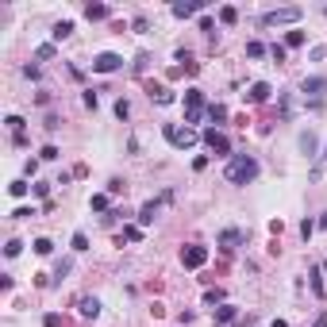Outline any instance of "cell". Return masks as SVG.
<instances>
[{
  "label": "cell",
  "mask_w": 327,
  "mask_h": 327,
  "mask_svg": "<svg viewBox=\"0 0 327 327\" xmlns=\"http://www.w3.org/2000/svg\"><path fill=\"white\" fill-rule=\"evenodd\" d=\"M204 262H208V247H200V242L181 247V266H185V269H200Z\"/></svg>",
  "instance_id": "obj_3"
},
{
  "label": "cell",
  "mask_w": 327,
  "mask_h": 327,
  "mask_svg": "<svg viewBox=\"0 0 327 327\" xmlns=\"http://www.w3.org/2000/svg\"><path fill=\"white\" fill-rule=\"evenodd\" d=\"M208 120H212V123H224L227 120V108H224V104H208Z\"/></svg>",
  "instance_id": "obj_21"
},
{
  "label": "cell",
  "mask_w": 327,
  "mask_h": 327,
  "mask_svg": "<svg viewBox=\"0 0 327 327\" xmlns=\"http://www.w3.org/2000/svg\"><path fill=\"white\" fill-rule=\"evenodd\" d=\"M35 215V208H16V212H12V220H31Z\"/></svg>",
  "instance_id": "obj_37"
},
{
  "label": "cell",
  "mask_w": 327,
  "mask_h": 327,
  "mask_svg": "<svg viewBox=\"0 0 327 327\" xmlns=\"http://www.w3.org/2000/svg\"><path fill=\"white\" fill-rule=\"evenodd\" d=\"M19 250H23V242H19V239H8V247H4V254H8V258H16Z\"/></svg>",
  "instance_id": "obj_32"
},
{
  "label": "cell",
  "mask_w": 327,
  "mask_h": 327,
  "mask_svg": "<svg viewBox=\"0 0 327 327\" xmlns=\"http://www.w3.org/2000/svg\"><path fill=\"white\" fill-rule=\"evenodd\" d=\"M158 220V200H147V204L139 208V227H150Z\"/></svg>",
  "instance_id": "obj_10"
},
{
  "label": "cell",
  "mask_w": 327,
  "mask_h": 327,
  "mask_svg": "<svg viewBox=\"0 0 327 327\" xmlns=\"http://www.w3.org/2000/svg\"><path fill=\"white\" fill-rule=\"evenodd\" d=\"M116 116H120V120H127V116H131V104H127V100H116Z\"/></svg>",
  "instance_id": "obj_35"
},
{
  "label": "cell",
  "mask_w": 327,
  "mask_h": 327,
  "mask_svg": "<svg viewBox=\"0 0 327 327\" xmlns=\"http://www.w3.org/2000/svg\"><path fill=\"white\" fill-rule=\"evenodd\" d=\"M123 239H127V242H139V239H143V227L127 224V227H123Z\"/></svg>",
  "instance_id": "obj_26"
},
{
  "label": "cell",
  "mask_w": 327,
  "mask_h": 327,
  "mask_svg": "<svg viewBox=\"0 0 327 327\" xmlns=\"http://www.w3.org/2000/svg\"><path fill=\"white\" fill-rule=\"evenodd\" d=\"M69 269H73V262H69V258H62V262H58V269H54V277H66Z\"/></svg>",
  "instance_id": "obj_36"
},
{
  "label": "cell",
  "mask_w": 327,
  "mask_h": 327,
  "mask_svg": "<svg viewBox=\"0 0 327 327\" xmlns=\"http://www.w3.org/2000/svg\"><path fill=\"white\" fill-rule=\"evenodd\" d=\"M323 162H327V150H323Z\"/></svg>",
  "instance_id": "obj_43"
},
{
  "label": "cell",
  "mask_w": 327,
  "mask_h": 327,
  "mask_svg": "<svg viewBox=\"0 0 327 327\" xmlns=\"http://www.w3.org/2000/svg\"><path fill=\"white\" fill-rule=\"evenodd\" d=\"M185 108H208L204 93H200V89H189V93H185Z\"/></svg>",
  "instance_id": "obj_18"
},
{
  "label": "cell",
  "mask_w": 327,
  "mask_h": 327,
  "mask_svg": "<svg viewBox=\"0 0 327 327\" xmlns=\"http://www.w3.org/2000/svg\"><path fill=\"white\" fill-rule=\"evenodd\" d=\"M242 242V231H235V227H224V231H220V247L224 250H235Z\"/></svg>",
  "instance_id": "obj_12"
},
{
  "label": "cell",
  "mask_w": 327,
  "mask_h": 327,
  "mask_svg": "<svg viewBox=\"0 0 327 327\" xmlns=\"http://www.w3.org/2000/svg\"><path fill=\"white\" fill-rule=\"evenodd\" d=\"M220 23H224V27L239 23V8H231V4H224V8H220Z\"/></svg>",
  "instance_id": "obj_19"
},
{
  "label": "cell",
  "mask_w": 327,
  "mask_h": 327,
  "mask_svg": "<svg viewBox=\"0 0 327 327\" xmlns=\"http://www.w3.org/2000/svg\"><path fill=\"white\" fill-rule=\"evenodd\" d=\"M301 93H308L312 100L319 104V96L327 93V77H304V85H301Z\"/></svg>",
  "instance_id": "obj_7"
},
{
  "label": "cell",
  "mask_w": 327,
  "mask_h": 327,
  "mask_svg": "<svg viewBox=\"0 0 327 327\" xmlns=\"http://www.w3.org/2000/svg\"><path fill=\"white\" fill-rule=\"evenodd\" d=\"M296 19H301V8H274V12L262 16V23L266 27H285V23H296Z\"/></svg>",
  "instance_id": "obj_5"
},
{
  "label": "cell",
  "mask_w": 327,
  "mask_h": 327,
  "mask_svg": "<svg viewBox=\"0 0 327 327\" xmlns=\"http://www.w3.org/2000/svg\"><path fill=\"white\" fill-rule=\"evenodd\" d=\"M262 54H266L262 43H247V58H262Z\"/></svg>",
  "instance_id": "obj_31"
},
{
  "label": "cell",
  "mask_w": 327,
  "mask_h": 327,
  "mask_svg": "<svg viewBox=\"0 0 327 327\" xmlns=\"http://www.w3.org/2000/svg\"><path fill=\"white\" fill-rule=\"evenodd\" d=\"M8 193H12V197H27V181H12Z\"/></svg>",
  "instance_id": "obj_30"
},
{
  "label": "cell",
  "mask_w": 327,
  "mask_h": 327,
  "mask_svg": "<svg viewBox=\"0 0 327 327\" xmlns=\"http://www.w3.org/2000/svg\"><path fill=\"white\" fill-rule=\"evenodd\" d=\"M116 193H123V181H120V177L108 181V197H116Z\"/></svg>",
  "instance_id": "obj_38"
},
{
  "label": "cell",
  "mask_w": 327,
  "mask_h": 327,
  "mask_svg": "<svg viewBox=\"0 0 327 327\" xmlns=\"http://www.w3.org/2000/svg\"><path fill=\"white\" fill-rule=\"evenodd\" d=\"M39 158H46V162H54V158H58V147H43V154Z\"/></svg>",
  "instance_id": "obj_40"
},
{
  "label": "cell",
  "mask_w": 327,
  "mask_h": 327,
  "mask_svg": "<svg viewBox=\"0 0 327 327\" xmlns=\"http://www.w3.org/2000/svg\"><path fill=\"white\" fill-rule=\"evenodd\" d=\"M312 231H316V224H312V220H304V224H301V235H304V239H312Z\"/></svg>",
  "instance_id": "obj_39"
},
{
  "label": "cell",
  "mask_w": 327,
  "mask_h": 327,
  "mask_svg": "<svg viewBox=\"0 0 327 327\" xmlns=\"http://www.w3.org/2000/svg\"><path fill=\"white\" fill-rule=\"evenodd\" d=\"M200 139H204V147L212 150V154H231V139H227L224 131L208 127V131H204V135H200Z\"/></svg>",
  "instance_id": "obj_4"
},
{
  "label": "cell",
  "mask_w": 327,
  "mask_h": 327,
  "mask_svg": "<svg viewBox=\"0 0 327 327\" xmlns=\"http://www.w3.org/2000/svg\"><path fill=\"white\" fill-rule=\"evenodd\" d=\"M50 35H54V43H62V39H69V35H73V19H58Z\"/></svg>",
  "instance_id": "obj_13"
},
{
  "label": "cell",
  "mask_w": 327,
  "mask_h": 327,
  "mask_svg": "<svg viewBox=\"0 0 327 327\" xmlns=\"http://www.w3.org/2000/svg\"><path fill=\"white\" fill-rule=\"evenodd\" d=\"M269 93H274V89H269L266 81H254V85L247 89V100H250V104H266V100H269Z\"/></svg>",
  "instance_id": "obj_9"
},
{
  "label": "cell",
  "mask_w": 327,
  "mask_h": 327,
  "mask_svg": "<svg viewBox=\"0 0 327 327\" xmlns=\"http://www.w3.org/2000/svg\"><path fill=\"white\" fill-rule=\"evenodd\" d=\"M116 69H123V58H120V54L104 50V54H96V58H93V73H116Z\"/></svg>",
  "instance_id": "obj_6"
},
{
  "label": "cell",
  "mask_w": 327,
  "mask_h": 327,
  "mask_svg": "<svg viewBox=\"0 0 327 327\" xmlns=\"http://www.w3.org/2000/svg\"><path fill=\"white\" fill-rule=\"evenodd\" d=\"M316 227H323V231H327V212H323V215L316 220Z\"/></svg>",
  "instance_id": "obj_42"
},
{
  "label": "cell",
  "mask_w": 327,
  "mask_h": 327,
  "mask_svg": "<svg viewBox=\"0 0 327 327\" xmlns=\"http://www.w3.org/2000/svg\"><path fill=\"white\" fill-rule=\"evenodd\" d=\"M31 247H35V254H43V258H46V254H50V250H54V242H50V239H46V235H43V239H35Z\"/></svg>",
  "instance_id": "obj_22"
},
{
  "label": "cell",
  "mask_w": 327,
  "mask_h": 327,
  "mask_svg": "<svg viewBox=\"0 0 327 327\" xmlns=\"http://www.w3.org/2000/svg\"><path fill=\"white\" fill-rule=\"evenodd\" d=\"M43 327H62V316H58V312H46V316H43Z\"/></svg>",
  "instance_id": "obj_34"
},
{
  "label": "cell",
  "mask_w": 327,
  "mask_h": 327,
  "mask_svg": "<svg viewBox=\"0 0 327 327\" xmlns=\"http://www.w3.org/2000/svg\"><path fill=\"white\" fill-rule=\"evenodd\" d=\"M204 304H224V289H208V293H204Z\"/></svg>",
  "instance_id": "obj_28"
},
{
  "label": "cell",
  "mask_w": 327,
  "mask_h": 327,
  "mask_svg": "<svg viewBox=\"0 0 327 327\" xmlns=\"http://www.w3.org/2000/svg\"><path fill=\"white\" fill-rule=\"evenodd\" d=\"M289 46H304V31H289L285 35V50H289Z\"/></svg>",
  "instance_id": "obj_24"
},
{
  "label": "cell",
  "mask_w": 327,
  "mask_h": 327,
  "mask_svg": "<svg viewBox=\"0 0 327 327\" xmlns=\"http://www.w3.org/2000/svg\"><path fill=\"white\" fill-rule=\"evenodd\" d=\"M150 100H158V104H173V93L166 85H150Z\"/></svg>",
  "instance_id": "obj_16"
},
{
  "label": "cell",
  "mask_w": 327,
  "mask_h": 327,
  "mask_svg": "<svg viewBox=\"0 0 327 327\" xmlns=\"http://www.w3.org/2000/svg\"><path fill=\"white\" fill-rule=\"evenodd\" d=\"M4 123H8V131H12L16 139H23V120H19V116H8Z\"/></svg>",
  "instance_id": "obj_23"
},
{
  "label": "cell",
  "mask_w": 327,
  "mask_h": 327,
  "mask_svg": "<svg viewBox=\"0 0 327 327\" xmlns=\"http://www.w3.org/2000/svg\"><path fill=\"white\" fill-rule=\"evenodd\" d=\"M224 177L231 181V185H250V181L258 177V158H254V154H231V158H227Z\"/></svg>",
  "instance_id": "obj_1"
},
{
  "label": "cell",
  "mask_w": 327,
  "mask_h": 327,
  "mask_svg": "<svg viewBox=\"0 0 327 327\" xmlns=\"http://www.w3.org/2000/svg\"><path fill=\"white\" fill-rule=\"evenodd\" d=\"M73 250H77V254H81V250H89V235H85V231L73 235Z\"/></svg>",
  "instance_id": "obj_29"
},
{
  "label": "cell",
  "mask_w": 327,
  "mask_h": 327,
  "mask_svg": "<svg viewBox=\"0 0 327 327\" xmlns=\"http://www.w3.org/2000/svg\"><path fill=\"white\" fill-rule=\"evenodd\" d=\"M308 285H312V293H316V296H323V269L312 266L308 269Z\"/></svg>",
  "instance_id": "obj_15"
},
{
  "label": "cell",
  "mask_w": 327,
  "mask_h": 327,
  "mask_svg": "<svg viewBox=\"0 0 327 327\" xmlns=\"http://www.w3.org/2000/svg\"><path fill=\"white\" fill-rule=\"evenodd\" d=\"M162 135H166V143H170V147H177V150H189L193 143L200 139L193 127H177V123H166V127H162Z\"/></svg>",
  "instance_id": "obj_2"
},
{
  "label": "cell",
  "mask_w": 327,
  "mask_h": 327,
  "mask_svg": "<svg viewBox=\"0 0 327 327\" xmlns=\"http://www.w3.org/2000/svg\"><path fill=\"white\" fill-rule=\"evenodd\" d=\"M269 54H274V62H285V58H289V50H285L281 43H274V46H269Z\"/></svg>",
  "instance_id": "obj_33"
},
{
  "label": "cell",
  "mask_w": 327,
  "mask_h": 327,
  "mask_svg": "<svg viewBox=\"0 0 327 327\" xmlns=\"http://www.w3.org/2000/svg\"><path fill=\"white\" fill-rule=\"evenodd\" d=\"M35 58H39V62H50L54 58V43H43L39 50H35Z\"/></svg>",
  "instance_id": "obj_27"
},
{
  "label": "cell",
  "mask_w": 327,
  "mask_h": 327,
  "mask_svg": "<svg viewBox=\"0 0 327 327\" xmlns=\"http://www.w3.org/2000/svg\"><path fill=\"white\" fill-rule=\"evenodd\" d=\"M312 327H327V312H319V316L312 319Z\"/></svg>",
  "instance_id": "obj_41"
},
{
  "label": "cell",
  "mask_w": 327,
  "mask_h": 327,
  "mask_svg": "<svg viewBox=\"0 0 327 327\" xmlns=\"http://www.w3.org/2000/svg\"><path fill=\"white\" fill-rule=\"evenodd\" d=\"M77 308H81V316H85V319H96V316H100V301H96V296H81Z\"/></svg>",
  "instance_id": "obj_11"
},
{
  "label": "cell",
  "mask_w": 327,
  "mask_h": 327,
  "mask_svg": "<svg viewBox=\"0 0 327 327\" xmlns=\"http://www.w3.org/2000/svg\"><path fill=\"white\" fill-rule=\"evenodd\" d=\"M200 8H204V0H177V4H173V16H177V19H189V16H197Z\"/></svg>",
  "instance_id": "obj_8"
},
{
  "label": "cell",
  "mask_w": 327,
  "mask_h": 327,
  "mask_svg": "<svg viewBox=\"0 0 327 327\" xmlns=\"http://www.w3.org/2000/svg\"><path fill=\"white\" fill-rule=\"evenodd\" d=\"M108 16H112L108 4H85V19H93V23H96V19H108Z\"/></svg>",
  "instance_id": "obj_14"
},
{
  "label": "cell",
  "mask_w": 327,
  "mask_h": 327,
  "mask_svg": "<svg viewBox=\"0 0 327 327\" xmlns=\"http://www.w3.org/2000/svg\"><path fill=\"white\" fill-rule=\"evenodd\" d=\"M235 316H239V308H235V304H220V308H215V319H220V323H231Z\"/></svg>",
  "instance_id": "obj_17"
},
{
  "label": "cell",
  "mask_w": 327,
  "mask_h": 327,
  "mask_svg": "<svg viewBox=\"0 0 327 327\" xmlns=\"http://www.w3.org/2000/svg\"><path fill=\"white\" fill-rule=\"evenodd\" d=\"M89 204H93V212H108V193H96Z\"/></svg>",
  "instance_id": "obj_25"
},
{
  "label": "cell",
  "mask_w": 327,
  "mask_h": 327,
  "mask_svg": "<svg viewBox=\"0 0 327 327\" xmlns=\"http://www.w3.org/2000/svg\"><path fill=\"white\" fill-rule=\"evenodd\" d=\"M301 150H304V154H316V135H312V131H301Z\"/></svg>",
  "instance_id": "obj_20"
}]
</instances>
